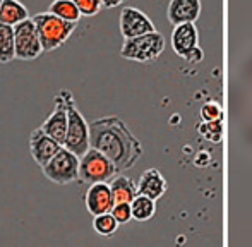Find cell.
I'll list each match as a JSON object with an SVG mask.
<instances>
[{
  "label": "cell",
  "instance_id": "obj_1",
  "mask_svg": "<svg viewBox=\"0 0 252 247\" xmlns=\"http://www.w3.org/2000/svg\"><path fill=\"white\" fill-rule=\"evenodd\" d=\"M90 148L100 151L117 167L127 170L139 160L141 144L122 119L103 117L90 124Z\"/></svg>",
  "mask_w": 252,
  "mask_h": 247
},
{
  "label": "cell",
  "instance_id": "obj_2",
  "mask_svg": "<svg viewBox=\"0 0 252 247\" xmlns=\"http://www.w3.org/2000/svg\"><path fill=\"white\" fill-rule=\"evenodd\" d=\"M65 105H67V130L62 148L69 150L76 156H83L90 150V124L84 115L77 110L74 101L72 91L65 90Z\"/></svg>",
  "mask_w": 252,
  "mask_h": 247
},
{
  "label": "cell",
  "instance_id": "obj_3",
  "mask_svg": "<svg viewBox=\"0 0 252 247\" xmlns=\"http://www.w3.org/2000/svg\"><path fill=\"white\" fill-rule=\"evenodd\" d=\"M34 28L40 36V43L43 48V54L57 50L62 47L76 31V24L62 21L60 17L53 16L50 12H40L31 17Z\"/></svg>",
  "mask_w": 252,
  "mask_h": 247
},
{
  "label": "cell",
  "instance_id": "obj_4",
  "mask_svg": "<svg viewBox=\"0 0 252 247\" xmlns=\"http://www.w3.org/2000/svg\"><path fill=\"white\" fill-rule=\"evenodd\" d=\"M119 174L117 167L108 160L100 151L90 150L79 158V181L84 184H100L105 182L108 184V181H112L115 175Z\"/></svg>",
  "mask_w": 252,
  "mask_h": 247
},
{
  "label": "cell",
  "instance_id": "obj_5",
  "mask_svg": "<svg viewBox=\"0 0 252 247\" xmlns=\"http://www.w3.org/2000/svg\"><path fill=\"white\" fill-rule=\"evenodd\" d=\"M43 175L57 185H67L79 181V156L70 153L65 148H60L59 153L41 167Z\"/></svg>",
  "mask_w": 252,
  "mask_h": 247
},
{
  "label": "cell",
  "instance_id": "obj_6",
  "mask_svg": "<svg viewBox=\"0 0 252 247\" xmlns=\"http://www.w3.org/2000/svg\"><path fill=\"white\" fill-rule=\"evenodd\" d=\"M165 48V40L158 31L141 34L137 38L126 40L122 45L120 55L127 61L134 62H150L155 61Z\"/></svg>",
  "mask_w": 252,
  "mask_h": 247
},
{
  "label": "cell",
  "instance_id": "obj_7",
  "mask_svg": "<svg viewBox=\"0 0 252 247\" xmlns=\"http://www.w3.org/2000/svg\"><path fill=\"white\" fill-rule=\"evenodd\" d=\"M43 54L40 43V36L34 28L33 21L26 19L21 24L14 26V55L19 61H34Z\"/></svg>",
  "mask_w": 252,
  "mask_h": 247
},
{
  "label": "cell",
  "instance_id": "obj_8",
  "mask_svg": "<svg viewBox=\"0 0 252 247\" xmlns=\"http://www.w3.org/2000/svg\"><path fill=\"white\" fill-rule=\"evenodd\" d=\"M53 112L43 121L40 129L52 137L53 141L62 146L63 139H65V130H67V105H65V90H60L53 98Z\"/></svg>",
  "mask_w": 252,
  "mask_h": 247
},
{
  "label": "cell",
  "instance_id": "obj_9",
  "mask_svg": "<svg viewBox=\"0 0 252 247\" xmlns=\"http://www.w3.org/2000/svg\"><path fill=\"white\" fill-rule=\"evenodd\" d=\"M120 33L126 40H130V38H137L141 34L146 33H153L155 31V26L150 21V17L144 12H141L136 7H126V9L120 12Z\"/></svg>",
  "mask_w": 252,
  "mask_h": 247
},
{
  "label": "cell",
  "instance_id": "obj_10",
  "mask_svg": "<svg viewBox=\"0 0 252 247\" xmlns=\"http://www.w3.org/2000/svg\"><path fill=\"white\" fill-rule=\"evenodd\" d=\"M60 148L62 146H60L57 141H53L52 137H48L47 134L40 129V127L31 132L30 153H31V156H33V160L36 161V165H40V168L45 167V165H47L48 161H50L52 158L59 153Z\"/></svg>",
  "mask_w": 252,
  "mask_h": 247
},
{
  "label": "cell",
  "instance_id": "obj_11",
  "mask_svg": "<svg viewBox=\"0 0 252 247\" xmlns=\"http://www.w3.org/2000/svg\"><path fill=\"white\" fill-rule=\"evenodd\" d=\"M172 45L180 57L189 59L190 55H201L197 50V31L192 23L177 24L172 33Z\"/></svg>",
  "mask_w": 252,
  "mask_h": 247
},
{
  "label": "cell",
  "instance_id": "obj_12",
  "mask_svg": "<svg viewBox=\"0 0 252 247\" xmlns=\"http://www.w3.org/2000/svg\"><path fill=\"white\" fill-rule=\"evenodd\" d=\"M84 206H86L88 213H91L93 216L110 213L113 208V197L108 184H105V182L91 184L84 194Z\"/></svg>",
  "mask_w": 252,
  "mask_h": 247
},
{
  "label": "cell",
  "instance_id": "obj_13",
  "mask_svg": "<svg viewBox=\"0 0 252 247\" xmlns=\"http://www.w3.org/2000/svg\"><path fill=\"white\" fill-rule=\"evenodd\" d=\"M201 12L199 0H172L168 5V19L172 24L192 23Z\"/></svg>",
  "mask_w": 252,
  "mask_h": 247
},
{
  "label": "cell",
  "instance_id": "obj_14",
  "mask_svg": "<svg viewBox=\"0 0 252 247\" xmlns=\"http://www.w3.org/2000/svg\"><path fill=\"white\" fill-rule=\"evenodd\" d=\"M165 189L166 182L156 168H150V170L144 172L139 179V184H137V194L150 197L151 201L159 199L163 196V192H165Z\"/></svg>",
  "mask_w": 252,
  "mask_h": 247
},
{
  "label": "cell",
  "instance_id": "obj_15",
  "mask_svg": "<svg viewBox=\"0 0 252 247\" xmlns=\"http://www.w3.org/2000/svg\"><path fill=\"white\" fill-rule=\"evenodd\" d=\"M108 187L113 197V204H130L134 201V197L137 196V185L132 182V179L126 177V175H115Z\"/></svg>",
  "mask_w": 252,
  "mask_h": 247
},
{
  "label": "cell",
  "instance_id": "obj_16",
  "mask_svg": "<svg viewBox=\"0 0 252 247\" xmlns=\"http://www.w3.org/2000/svg\"><path fill=\"white\" fill-rule=\"evenodd\" d=\"M26 19H30V12H28L26 5L21 0H2V5H0V23L14 28Z\"/></svg>",
  "mask_w": 252,
  "mask_h": 247
},
{
  "label": "cell",
  "instance_id": "obj_17",
  "mask_svg": "<svg viewBox=\"0 0 252 247\" xmlns=\"http://www.w3.org/2000/svg\"><path fill=\"white\" fill-rule=\"evenodd\" d=\"M48 12L57 17H60L62 21L74 23V24H77L81 19L79 10H77V7L74 5L72 0H53L50 3V7H48Z\"/></svg>",
  "mask_w": 252,
  "mask_h": 247
},
{
  "label": "cell",
  "instance_id": "obj_18",
  "mask_svg": "<svg viewBox=\"0 0 252 247\" xmlns=\"http://www.w3.org/2000/svg\"><path fill=\"white\" fill-rule=\"evenodd\" d=\"M14 59V28L0 23V63H9Z\"/></svg>",
  "mask_w": 252,
  "mask_h": 247
},
{
  "label": "cell",
  "instance_id": "obj_19",
  "mask_svg": "<svg viewBox=\"0 0 252 247\" xmlns=\"http://www.w3.org/2000/svg\"><path fill=\"white\" fill-rule=\"evenodd\" d=\"M130 211H132V218L137 221H146L155 215V201L150 197H144L137 194L134 201L130 203Z\"/></svg>",
  "mask_w": 252,
  "mask_h": 247
},
{
  "label": "cell",
  "instance_id": "obj_20",
  "mask_svg": "<svg viewBox=\"0 0 252 247\" xmlns=\"http://www.w3.org/2000/svg\"><path fill=\"white\" fill-rule=\"evenodd\" d=\"M93 228L98 235H103V237H110L117 232L119 228V223L115 221V218L110 213L105 215H98V216H93Z\"/></svg>",
  "mask_w": 252,
  "mask_h": 247
},
{
  "label": "cell",
  "instance_id": "obj_21",
  "mask_svg": "<svg viewBox=\"0 0 252 247\" xmlns=\"http://www.w3.org/2000/svg\"><path fill=\"white\" fill-rule=\"evenodd\" d=\"M239 77H240V84L244 88H247L249 91H252V50L240 62Z\"/></svg>",
  "mask_w": 252,
  "mask_h": 247
},
{
  "label": "cell",
  "instance_id": "obj_22",
  "mask_svg": "<svg viewBox=\"0 0 252 247\" xmlns=\"http://www.w3.org/2000/svg\"><path fill=\"white\" fill-rule=\"evenodd\" d=\"M74 5L77 7L79 10L81 17L86 16V17H93L96 14H100L101 10V0H72Z\"/></svg>",
  "mask_w": 252,
  "mask_h": 247
},
{
  "label": "cell",
  "instance_id": "obj_23",
  "mask_svg": "<svg viewBox=\"0 0 252 247\" xmlns=\"http://www.w3.org/2000/svg\"><path fill=\"white\" fill-rule=\"evenodd\" d=\"M110 215H112V216L115 218V221L119 225L127 223V221H130V218H132L130 204H127V203L113 204V208H112V211H110Z\"/></svg>",
  "mask_w": 252,
  "mask_h": 247
},
{
  "label": "cell",
  "instance_id": "obj_24",
  "mask_svg": "<svg viewBox=\"0 0 252 247\" xmlns=\"http://www.w3.org/2000/svg\"><path fill=\"white\" fill-rule=\"evenodd\" d=\"M242 124L244 125L240 129V136H242V141L246 143V146H249L252 150V110L246 115Z\"/></svg>",
  "mask_w": 252,
  "mask_h": 247
},
{
  "label": "cell",
  "instance_id": "obj_25",
  "mask_svg": "<svg viewBox=\"0 0 252 247\" xmlns=\"http://www.w3.org/2000/svg\"><path fill=\"white\" fill-rule=\"evenodd\" d=\"M220 115H221L220 108L216 107V105H213V103L206 105L204 110H202V117H204L208 122H215V117H218V119H220Z\"/></svg>",
  "mask_w": 252,
  "mask_h": 247
},
{
  "label": "cell",
  "instance_id": "obj_26",
  "mask_svg": "<svg viewBox=\"0 0 252 247\" xmlns=\"http://www.w3.org/2000/svg\"><path fill=\"white\" fill-rule=\"evenodd\" d=\"M124 0H101V5L106 7V9H113V7L120 5Z\"/></svg>",
  "mask_w": 252,
  "mask_h": 247
},
{
  "label": "cell",
  "instance_id": "obj_27",
  "mask_svg": "<svg viewBox=\"0 0 252 247\" xmlns=\"http://www.w3.org/2000/svg\"><path fill=\"white\" fill-rule=\"evenodd\" d=\"M0 5H2V0H0Z\"/></svg>",
  "mask_w": 252,
  "mask_h": 247
}]
</instances>
